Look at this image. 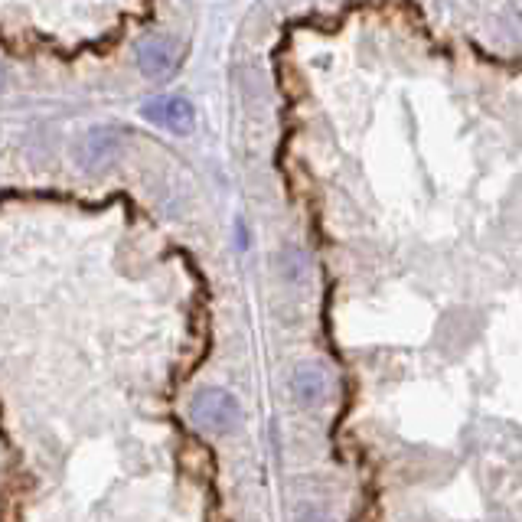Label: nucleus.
<instances>
[{"instance_id": "obj_6", "label": "nucleus", "mask_w": 522, "mask_h": 522, "mask_svg": "<svg viewBox=\"0 0 522 522\" xmlns=\"http://www.w3.org/2000/svg\"><path fill=\"white\" fill-rule=\"evenodd\" d=\"M297 522H327V516L320 513V509H301V516H297Z\"/></svg>"}, {"instance_id": "obj_4", "label": "nucleus", "mask_w": 522, "mask_h": 522, "mask_svg": "<svg viewBox=\"0 0 522 522\" xmlns=\"http://www.w3.org/2000/svg\"><path fill=\"white\" fill-rule=\"evenodd\" d=\"M327 372H323L320 366H297L294 376H291V392L294 399L301 402L304 408H317L323 399H327Z\"/></svg>"}, {"instance_id": "obj_3", "label": "nucleus", "mask_w": 522, "mask_h": 522, "mask_svg": "<svg viewBox=\"0 0 522 522\" xmlns=\"http://www.w3.org/2000/svg\"><path fill=\"white\" fill-rule=\"evenodd\" d=\"M144 118L160 124V128H167L170 134H190L196 111L190 105V98H183V95H157L144 105Z\"/></svg>"}, {"instance_id": "obj_2", "label": "nucleus", "mask_w": 522, "mask_h": 522, "mask_svg": "<svg viewBox=\"0 0 522 522\" xmlns=\"http://www.w3.org/2000/svg\"><path fill=\"white\" fill-rule=\"evenodd\" d=\"M121 151H124L121 131L95 128V131L85 134L82 144L76 147V160H79V167H85V170H105L121 157Z\"/></svg>"}, {"instance_id": "obj_1", "label": "nucleus", "mask_w": 522, "mask_h": 522, "mask_svg": "<svg viewBox=\"0 0 522 522\" xmlns=\"http://www.w3.org/2000/svg\"><path fill=\"white\" fill-rule=\"evenodd\" d=\"M190 415L206 431H232L239 421V402L222 389H206L193 399Z\"/></svg>"}, {"instance_id": "obj_7", "label": "nucleus", "mask_w": 522, "mask_h": 522, "mask_svg": "<svg viewBox=\"0 0 522 522\" xmlns=\"http://www.w3.org/2000/svg\"><path fill=\"white\" fill-rule=\"evenodd\" d=\"M0 89H4V69H0Z\"/></svg>"}, {"instance_id": "obj_5", "label": "nucleus", "mask_w": 522, "mask_h": 522, "mask_svg": "<svg viewBox=\"0 0 522 522\" xmlns=\"http://www.w3.org/2000/svg\"><path fill=\"white\" fill-rule=\"evenodd\" d=\"M173 62H177V53H173V43L167 40H141L138 43V66L147 79H167L173 72Z\"/></svg>"}]
</instances>
